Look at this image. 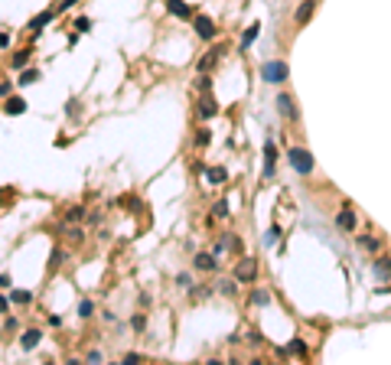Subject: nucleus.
<instances>
[{
    "instance_id": "f257e3e1",
    "label": "nucleus",
    "mask_w": 391,
    "mask_h": 365,
    "mask_svg": "<svg viewBox=\"0 0 391 365\" xmlns=\"http://www.w3.org/2000/svg\"><path fill=\"white\" fill-rule=\"evenodd\" d=\"M287 157H290V166L297 173H300V176H310V173H313V153L306 150V147H290V153H287Z\"/></svg>"
},
{
    "instance_id": "f03ea898",
    "label": "nucleus",
    "mask_w": 391,
    "mask_h": 365,
    "mask_svg": "<svg viewBox=\"0 0 391 365\" xmlns=\"http://www.w3.org/2000/svg\"><path fill=\"white\" fill-rule=\"evenodd\" d=\"M287 75H290V69H287V62H281V59L261 65V78H264V82H284Z\"/></svg>"
},
{
    "instance_id": "7ed1b4c3",
    "label": "nucleus",
    "mask_w": 391,
    "mask_h": 365,
    "mask_svg": "<svg viewBox=\"0 0 391 365\" xmlns=\"http://www.w3.org/2000/svg\"><path fill=\"white\" fill-rule=\"evenodd\" d=\"M254 277H258V258H241L238 268H235V280L238 284H251Z\"/></svg>"
},
{
    "instance_id": "20e7f679",
    "label": "nucleus",
    "mask_w": 391,
    "mask_h": 365,
    "mask_svg": "<svg viewBox=\"0 0 391 365\" xmlns=\"http://www.w3.org/2000/svg\"><path fill=\"white\" fill-rule=\"evenodd\" d=\"M274 170H277V147L274 140L264 144V180H274Z\"/></svg>"
},
{
    "instance_id": "39448f33",
    "label": "nucleus",
    "mask_w": 391,
    "mask_h": 365,
    "mask_svg": "<svg viewBox=\"0 0 391 365\" xmlns=\"http://www.w3.org/2000/svg\"><path fill=\"white\" fill-rule=\"evenodd\" d=\"M193 26H196V33H199V39H215V23L209 20V17H196L193 13Z\"/></svg>"
},
{
    "instance_id": "423d86ee",
    "label": "nucleus",
    "mask_w": 391,
    "mask_h": 365,
    "mask_svg": "<svg viewBox=\"0 0 391 365\" xmlns=\"http://www.w3.org/2000/svg\"><path fill=\"white\" fill-rule=\"evenodd\" d=\"M355 225H358V219H355V212L352 209H339V215H336V228L339 232H355Z\"/></svg>"
},
{
    "instance_id": "0eeeda50",
    "label": "nucleus",
    "mask_w": 391,
    "mask_h": 365,
    "mask_svg": "<svg viewBox=\"0 0 391 365\" xmlns=\"http://www.w3.org/2000/svg\"><path fill=\"white\" fill-rule=\"evenodd\" d=\"M274 101H277V111H281L287 121H297V118H300V111H297V105H293L290 95H277Z\"/></svg>"
},
{
    "instance_id": "6e6552de",
    "label": "nucleus",
    "mask_w": 391,
    "mask_h": 365,
    "mask_svg": "<svg viewBox=\"0 0 391 365\" xmlns=\"http://www.w3.org/2000/svg\"><path fill=\"white\" fill-rule=\"evenodd\" d=\"M218 59H222V49H212V53H206L199 62H196V72H199V75H209V72L215 69Z\"/></svg>"
},
{
    "instance_id": "1a4fd4ad",
    "label": "nucleus",
    "mask_w": 391,
    "mask_h": 365,
    "mask_svg": "<svg viewBox=\"0 0 391 365\" xmlns=\"http://www.w3.org/2000/svg\"><path fill=\"white\" fill-rule=\"evenodd\" d=\"M166 10L173 13V17H179V20H193V7L183 3V0H166Z\"/></svg>"
},
{
    "instance_id": "9d476101",
    "label": "nucleus",
    "mask_w": 391,
    "mask_h": 365,
    "mask_svg": "<svg viewBox=\"0 0 391 365\" xmlns=\"http://www.w3.org/2000/svg\"><path fill=\"white\" fill-rule=\"evenodd\" d=\"M196 114H199V118H215V114H218V105L209 95H202V98H199V105H196Z\"/></svg>"
},
{
    "instance_id": "9b49d317",
    "label": "nucleus",
    "mask_w": 391,
    "mask_h": 365,
    "mask_svg": "<svg viewBox=\"0 0 391 365\" xmlns=\"http://www.w3.org/2000/svg\"><path fill=\"white\" fill-rule=\"evenodd\" d=\"M313 10H316V0H303V3L297 7V13H293V20H297V23H310Z\"/></svg>"
},
{
    "instance_id": "f8f14e48",
    "label": "nucleus",
    "mask_w": 391,
    "mask_h": 365,
    "mask_svg": "<svg viewBox=\"0 0 391 365\" xmlns=\"http://www.w3.org/2000/svg\"><path fill=\"white\" fill-rule=\"evenodd\" d=\"M196 268L199 271H218V261H215V255H196Z\"/></svg>"
},
{
    "instance_id": "ddd939ff",
    "label": "nucleus",
    "mask_w": 391,
    "mask_h": 365,
    "mask_svg": "<svg viewBox=\"0 0 391 365\" xmlns=\"http://www.w3.org/2000/svg\"><path fill=\"white\" fill-rule=\"evenodd\" d=\"M39 339H43V333H39V329H26V333H23V339H20V346L30 352V349H36V346H39Z\"/></svg>"
},
{
    "instance_id": "4468645a",
    "label": "nucleus",
    "mask_w": 391,
    "mask_h": 365,
    "mask_svg": "<svg viewBox=\"0 0 391 365\" xmlns=\"http://www.w3.org/2000/svg\"><path fill=\"white\" fill-rule=\"evenodd\" d=\"M53 17H55L53 10H43V13H36V17L30 20V30H43V26H49V23H53Z\"/></svg>"
},
{
    "instance_id": "2eb2a0df",
    "label": "nucleus",
    "mask_w": 391,
    "mask_h": 365,
    "mask_svg": "<svg viewBox=\"0 0 391 365\" xmlns=\"http://www.w3.org/2000/svg\"><path fill=\"white\" fill-rule=\"evenodd\" d=\"M206 180H209V182H215V186H218V182H225V180H228L225 166H209V170H206Z\"/></svg>"
},
{
    "instance_id": "dca6fc26",
    "label": "nucleus",
    "mask_w": 391,
    "mask_h": 365,
    "mask_svg": "<svg viewBox=\"0 0 391 365\" xmlns=\"http://www.w3.org/2000/svg\"><path fill=\"white\" fill-rule=\"evenodd\" d=\"M3 111H7V114H23V111H26V101H23V98H7Z\"/></svg>"
},
{
    "instance_id": "f3484780",
    "label": "nucleus",
    "mask_w": 391,
    "mask_h": 365,
    "mask_svg": "<svg viewBox=\"0 0 391 365\" xmlns=\"http://www.w3.org/2000/svg\"><path fill=\"white\" fill-rule=\"evenodd\" d=\"M372 271H375L378 277H391V258H378L372 264Z\"/></svg>"
},
{
    "instance_id": "a211bd4d",
    "label": "nucleus",
    "mask_w": 391,
    "mask_h": 365,
    "mask_svg": "<svg viewBox=\"0 0 391 365\" xmlns=\"http://www.w3.org/2000/svg\"><path fill=\"white\" fill-rule=\"evenodd\" d=\"M258 33H261V26H258V23H254V26H251V30L245 33V36H241V49H245V53H248V46L254 43V39H258Z\"/></svg>"
},
{
    "instance_id": "6ab92c4d",
    "label": "nucleus",
    "mask_w": 391,
    "mask_h": 365,
    "mask_svg": "<svg viewBox=\"0 0 391 365\" xmlns=\"http://www.w3.org/2000/svg\"><path fill=\"white\" fill-rule=\"evenodd\" d=\"M287 352H293V355H306V343H303V339H290V343H287Z\"/></svg>"
},
{
    "instance_id": "aec40b11",
    "label": "nucleus",
    "mask_w": 391,
    "mask_h": 365,
    "mask_svg": "<svg viewBox=\"0 0 391 365\" xmlns=\"http://www.w3.org/2000/svg\"><path fill=\"white\" fill-rule=\"evenodd\" d=\"M277 241H281V228L271 225V228H267V235H264V245L271 248V245H277Z\"/></svg>"
},
{
    "instance_id": "412c9836",
    "label": "nucleus",
    "mask_w": 391,
    "mask_h": 365,
    "mask_svg": "<svg viewBox=\"0 0 391 365\" xmlns=\"http://www.w3.org/2000/svg\"><path fill=\"white\" fill-rule=\"evenodd\" d=\"M30 53H33V49H20V53L13 55V69H23V65L30 62Z\"/></svg>"
},
{
    "instance_id": "4be33fe9",
    "label": "nucleus",
    "mask_w": 391,
    "mask_h": 365,
    "mask_svg": "<svg viewBox=\"0 0 391 365\" xmlns=\"http://www.w3.org/2000/svg\"><path fill=\"white\" fill-rule=\"evenodd\" d=\"M358 245L365 248V251H378V238H372V235H362V238H358Z\"/></svg>"
},
{
    "instance_id": "5701e85b",
    "label": "nucleus",
    "mask_w": 391,
    "mask_h": 365,
    "mask_svg": "<svg viewBox=\"0 0 391 365\" xmlns=\"http://www.w3.org/2000/svg\"><path fill=\"white\" fill-rule=\"evenodd\" d=\"M33 82H39V72H36V69H26L20 75V85H33Z\"/></svg>"
},
{
    "instance_id": "b1692460",
    "label": "nucleus",
    "mask_w": 391,
    "mask_h": 365,
    "mask_svg": "<svg viewBox=\"0 0 391 365\" xmlns=\"http://www.w3.org/2000/svg\"><path fill=\"white\" fill-rule=\"evenodd\" d=\"M30 300H33L30 290H13V303H30Z\"/></svg>"
},
{
    "instance_id": "393cba45",
    "label": "nucleus",
    "mask_w": 391,
    "mask_h": 365,
    "mask_svg": "<svg viewBox=\"0 0 391 365\" xmlns=\"http://www.w3.org/2000/svg\"><path fill=\"white\" fill-rule=\"evenodd\" d=\"M91 313H95V303H91V300L78 303V316H91Z\"/></svg>"
},
{
    "instance_id": "a878e982",
    "label": "nucleus",
    "mask_w": 391,
    "mask_h": 365,
    "mask_svg": "<svg viewBox=\"0 0 391 365\" xmlns=\"http://www.w3.org/2000/svg\"><path fill=\"white\" fill-rule=\"evenodd\" d=\"M235 284H238V280H222V284H218V290H222L225 297H231V293H235Z\"/></svg>"
},
{
    "instance_id": "bb28decb",
    "label": "nucleus",
    "mask_w": 391,
    "mask_h": 365,
    "mask_svg": "<svg viewBox=\"0 0 391 365\" xmlns=\"http://www.w3.org/2000/svg\"><path fill=\"white\" fill-rule=\"evenodd\" d=\"M251 300L258 303V307H264V303H271V297H267L264 290H254V293H251Z\"/></svg>"
},
{
    "instance_id": "cd10ccee",
    "label": "nucleus",
    "mask_w": 391,
    "mask_h": 365,
    "mask_svg": "<svg viewBox=\"0 0 391 365\" xmlns=\"http://www.w3.org/2000/svg\"><path fill=\"white\" fill-rule=\"evenodd\" d=\"M75 30L78 33H88V30H91V20H88V17H78V20H75Z\"/></svg>"
},
{
    "instance_id": "c85d7f7f",
    "label": "nucleus",
    "mask_w": 391,
    "mask_h": 365,
    "mask_svg": "<svg viewBox=\"0 0 391 365\" xmlns=\"http://www.w3.org/2000/svg\"><path fill=\"white\" fill-rule=\"evenodd\" d=\"M82 215H85V209H82V205H72V209H69V222H78Z\"/></svg>"
},
{
    "instance_id": "c756f323",
    "label": "nucleus",
    "mask_w": 391,
    "mask_h": 365,
    "mask_svg": "<svg viewBox=\"0 0 391 365\" xmlns=\"http://www.w3.org/2000/svg\"><path fill=\"white\" fill-rule=\"evenodd\" d=\"M212 212H215L218 219H225V215H228V202H215V209H212Z\"/></svg>"
},
{
    "instance_id": "7c9ffc66",
    "label": "nucleus",
    "mask_w": 391,
    "mask_h": 365,
    "mask_svg": "<svg viewBox=\"0 0 391 365\" xmlns=\"http://www.w3.org/2000/svg\"><path fill=\"white\" fill-rule=\"evenodd\" d=\"M130 326H134V329H137V333H141L143 326H147V320H143L141 313H137V316H134V320H130Z\"/></svg>"
},
{
    "instance_id": "2f4dec72",
    "label": "nucleus",
    "mask_w": 391,
    "mask_h": 365,
    "mask_svg": "<svg viewBox=\"0 0 391 365\" xmlns=\"http://www.w3.org/2000/svg\"><path fill=\"white\" fill-rule=\"evenodd\" d=\"M196 144L206 147V144H209V130H199V134H196Z\"/></svg>"
},
{
    "instance_id": "473e14b6",
    "label": "nucleus",
    "mask_w": 391,
    "mask_h": 365,
    "mask_svg": "<svg viewBox=\"0 0 391 365\" xmlns=\"http://www.w3.org/2000/svg\"><path fill=\"white\" fill-rule=\"evenodd\" d=\"M137 362H141V355H137V352H127V355H124V365H137Z\"/></svg>"
},
{
    "instance_id": "72a5a7b5",
    "label": "nucleus",
    "mask_w": 391,
    "mask_h": 365,
    "mask_svg": "<svg viewBox=\"0 0 391 365\" xmlns=\"http://www.w3.org/2000/svg\"><path fill=\"white\" fill-rule=\"evenodd\" d=\"M0 313H7V300L3 297H0Z\"/></svg>"
},
{
    "instance_id": "f704fd0d",
    "label": "nucleus",
    "mask_w": 391,
    "mask_h": 365,
    "mask_svg": "<svg viewBox=\"0 0 391 365\" xmlns=\"http://www.w3.org/2000/svg\"><path fill=\"white\" fill-rule=\"evenodd\" d=\"M72 3H75V0H62V10H65V7H72Z\"/></svg>"
}]
</instances>
